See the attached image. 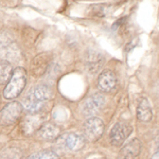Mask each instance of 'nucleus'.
<instances>
[{"mask_svg":"<svg viewBox=\"0 0 159 159\" xmlns=\"http://www.w3.org/2000/svg\"><path fill=\"white\" fill-rule=\"evenodd\" d=\"M51 98V89L47 85H39L32 88L24 101V108L28 112H38Z\"/></svg>","mask_w":159,"mask_h":159,"instance_id":"nucleus-1","label":"nucleus"},{"mask_svg":"<svg viewBox=\"0 0 159 159\" xmlns=\"http://www.w3.org/2000/svg\"><path fill=\"white\" fill-rule=\"evenodd\" d=\"M27 84V71L22 67L13 70L12 76L3 90V97L7 100H14L24 91Z\"/></svg>","mask_w":159,"mask_h":159,"instance_id":"nucleus-2","label":"nucleus"},{"mask_svg":"<svg viewBox=\"0 0 159 159\" xmlns=\"http://www.w3.org/2000/svg\"><path fill=\"white\" fill-rule=\"evenodd\" d=\"M86 138L83 134L78 132H69L61 135L56 139V145L63 151L78 152L85 147Z\"/></svg>","mask_w":159,"mask_h":159,"instance_id":"nucleus-3","label":"nucleus"},{"mask_svg":"<svg viewBox=\"0 0 159 159\" xmlns=\"http://www.w3.org/2000/svg\"><path fill=\"white\" fill-rule=\"evenodd\" d=\"M24 111V106L19 102H11L0 110V125L7 126L16 123Z\"/></svg>","mask_w":159,"mask_h":159,"instance_id":"nucleus-4","label":"nucleus"},{"mask_svg":"<svg viewBox=\"0 0 159 159\" xmlns=\"http://www.w3.org/2000/svg\"><path fill=\"white\" fill-rule=\"evenodd\" d=\"M84 137L89 141H97L102 137L105 129L104 122L98 117H91L84 123Z\"/></svg>","mask_w":159,"mask_h":159,"instance_id":"nucleus-5","label":"nucleus"},{"mask_svg":"<svg viewBox=\"0 0 159 159\" xmlns=\"http://www.w3.org/2000/svg\"><path fill=\"white\" fill-rule=\"evenodd\" d=\"M132 134V127L124 122H118L110 130L109 141L114 147H121L124 141Z\"/></svg>","mask_w":159,"mask_h":159,"instance_id":"nucleus-6","label":"nucleus"},{"mask_svg":"<svg viewBox=\"0 0 159 159\" xmlns=\"http://www.w3.org/2000/svg\"><path fill=\"white\" fill-rule=\"evenodd\" d=\"M105 103L104 96L101 93H94L91 97L84 102V105L82 107V111L85 116H91L98 112L103 107Z\"/></svg>","mask_w":159,"mask_h":159,"instance_id":"nucleus-7","label":"nucleus"},{"mask_svg":"<svg viewBox=\"0 0 159 159\" xmlns=\"http://www.w3.org/2000/svg\"><path fill=\"white\" fill-rule=\"evenodd\" d=\"M43 119L45 116H43L42 114H37V112L30 114L21 122V129L24 130L25 134H32L42 126Z\"/></svg>","mask_w":159,"mask_h":159,"instance_id":"nucleus-8","label":"nucleus"},{"mask_svg":"<svg viewBox=\"0 0 159 159\" xmlns=\"http://www.w3.org/2000/svg\"><path fill=\"white\" fill-rule=\"evenodd\" d=\"M60 134H61L60 126L56 125L55 123H51V122L43 123L42 126L37 129L38 138L46 141L57 139L60 137Z\"/></svg>","mask_w":159,"mask_h":159,"instance_id":"nucleus-9","label":"nucleus"},{"mask_svg":"<svg viewBox=\"0 0 159 159\" xmlns=\"http://www.w3.org/2000/svg\"><path fill=\"white\" fill-rule=\"evenodd\" d=\"M104 63V57L100 52L90 50L86 55V68L90 73L94 74L101 70Z\"/></svg>","mask_w":159,"mask_h":159,"instance_id":"nucleus-10","label":"nucleus"},{"mask_svg":"<svg viewBox=\"0 0 159 159\" xmlns=\"http://www.w3.org/2000/svg\"><path fill=\"white\" fill-rule=\"evenodd\" d=\"M141 151V142L139 139L135 138L132 141H129L126 145L120 152V159H135L139 155Z\"/></svg>","mask_w":159,"mask_h":159,"instance_id":"nucleus-11","label":"nucleus"},{"mask_svg":"<svg viewBox=\"0 0 159 159\" xmlns=\"http://www.w3.org/2000/svg\"><path fill=\"white\" fill-rule=\"evenodd\" d=\"M117 84V76L112 71L105 70L99 75L98 85L102 91H110Z\"/></svg>","mask_w":159,"mask_h":159,"instance_id":"nucleus-12","label":"nucleus"},{"mask_svg":"<svg viewBox=\"0 0 159 159\" xmlns=\"http://www.w3.org/2000/svg\"><path fill=\"white\" fill-rule=\"evenodd\" d=\"M153 117V111L151 108L150 102L147 98H142L140 100L137 107V118L142 122H148Z\"/></svg>","mask_w":159,"mask_h":159,"instance_id":"nucleus-13","label":"nucleus"},{"mask_svg":"<svg viewBox=\"0 0 159 159\" xmlns=\"http://www.w3.org/2000/svg\"><path fill=\"white\" fill-rule=\"evenodd\" d=\"M50 55H47V53H43V54H39L35 58V61H39V64H36L33 61V74L35 75H40L47 70V67L49 66L50 63Z\"/></svg>","mask_w":159,"mask_h":159,"instance_id":"nucleus-14","label":"nucleus"},{"mask_svg":"<svg viewBox=\"0 0 159 159\" xmlns=\"http://www.w3.org/2000/svg\"><path fill=\"white\" fill-rule=\"evenodd\" d=\"M13 73L12 65L7 61H0V85L7 84Z\"/></svg>","mask_w":159,"mask_h":159,"instance_id":"nucleus-15","label":"nucleus"},{"mask_svg":"<svg viewBox=\"0 0 159 159\" xmlns=\"http://www.w3.org/2000/svg\"><path fill=\"white\" fill-rule=\"evenodd\" d=\"M27 159H60L58 155L52 150H43L30 155Z\"/></svg>","mask_w":159,"mask_h":159,"instance_id":"nucleus-16","label":"nucleus"},{"mask_svg":"<svg viewBox=\"0 0 159 159\" xmlns=\"http://www.w3.org/2000/svg\"><path fill=\"white\" fill-rule=\"evenodd\" d=\"M152 159H159V152H156L154 155L152 156Z\"/></svg>","mask_w":159,"mask_h":159,"instance_id":"nucleus-17","label":"nucleus"}]
</instances>
